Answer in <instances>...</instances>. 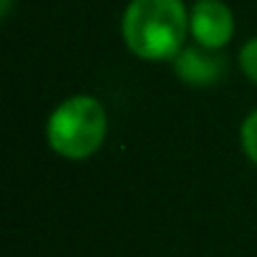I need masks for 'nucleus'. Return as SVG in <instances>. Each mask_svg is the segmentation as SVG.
I'll use <instances>...</instances> for the list:
<instances>
[{
	"label": "nucleus",
	"instance_id": "20e7f679",
	"mask_svg": "<svg viewBox=\"0 0 257 257\" xmlns=\"http://www.w3.org/2000/svg\"><path fill=\"white\" fill-rule=\"evenodd\" d=\"M174 71L182 81L192 86H209L224 76V58L214 53V48H184L174 58Z\"/></svg>",
	"mask_w": 257,
	"mask_h": 257
},
{
	"label": "nucleus",
	"instance_id": "7ed1b4c3",
	"mask_svg": "<svg viewBox=\"0 0 257 257\" xmlns=\"http://www.w3.org/2000/svg\"><path fill=\"white\" fill-rule=\"evenodd\" d=\"M189 26L199 46H207V48H222L232 38V31H234L232 13L219 0H199L192 11Z\"/></svg>",
	"mask_w": 257,
	"mask_h": 257
},
{
	"label": "nucleus",
	"instance_id": "423d86ee",
	"mask_svg": "<svg viewBox=\"0 0 257 257\" xmlns=\"http://www.w3.org/2000/svg\"><path fill=\"white\" fill-rule=\"evenodd\" d=\"M239 63H242V71L249 76V81L257 83V38L244 43V48L239 53Z\"/></svg>",
	"mask_w": 257,
	"mask_h": 257
},
{
	"label": "nucleus",
	"instance_id": "f257e3e1",
	"mask_svg": "<svg viewBox=\"0 0 257 257\" xmlns=\"http://www.w3.org/2000/svg\"><path fill=\"white\" fill-rule=\"evenodd\" d=\"M187 33L182 0H132L123 16V38L147 61L177 58Z\"/></svg>",
	"mask_w": 257,
	"mask_h": 257
},
{
	"label": "nucleus",
	"instance_id": "39448f33",
	"mask_svg": "<svg viewBox=\"0 0 257 257\" xmlns=\"http://www.w3.org/2000/svg\"><path fill=\"white\" fill-rule=\"evenodd\" d=\"M242 149L257 164V111L249 113L247 121L242 123Z\"/></svg>",
	"mask_w": 257,
	"mask_h": 257
},
{
	"label": "nucleus",
	"instance_id": "f03ea898",
	"mask_svg": "<svg viewBox=\"0 0 257 257\" xmlns=\"http://www.w3.org/2000/svg\"><path fill=\"white\" fill-rule=\"evenodd\" d=\"M106 137V111L93 96L63 101L48 121V142L66 159L91 157Z\"/></svg>",
	"mask_w": 257,
	"mask_h": 257
}]
</instances>
